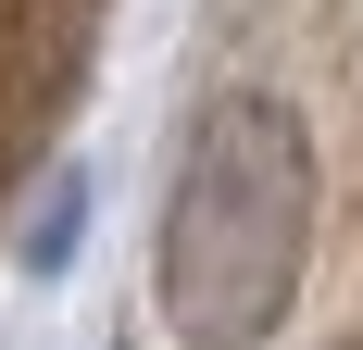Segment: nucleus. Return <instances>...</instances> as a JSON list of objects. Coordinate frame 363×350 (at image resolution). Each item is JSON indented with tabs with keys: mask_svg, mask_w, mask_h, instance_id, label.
<instances>
[{
	"mask_svg": "<svg viewBox=\"0 0 363 350\" xmlns=\"http://www.w3.org/2000/svg\"><path fill=\"white\" fill-rule=\"evenodd\" d=\"M301 225H313V150L276 101H213L163 188V250L150 288L188 350H263L301 288Z\"/></svg>",
	"mask_w": 363,
	"mask_h": 350,
	"instance_id": "nucleus-1",
	"label": "nucleus"
}]
</instances>
